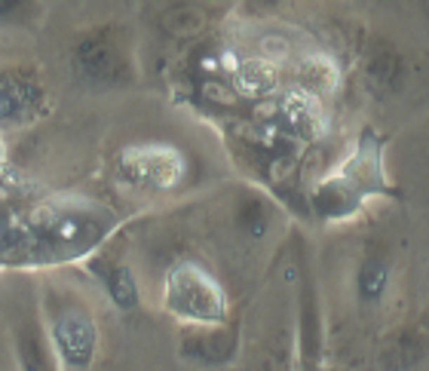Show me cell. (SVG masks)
Returning a JSON list of instances; mask_svg holds the SVG:
<instances>
[{
  "instance_id": "cell-1",
  "label": "cell",
  "mask_w": 429,
  "mask_h": 371,
  "mask_svg": "<svg viewBox=\"0 0 429 371\" xmlns=\"http://www.w3.org/2000/svg\"><path fill=\"white\" fill-rule=\"evenodd\" d=\"M166 304L175 316L193 319V323H221L227 310L221 285L197 264H178L169 273Z\"/></svg>"
},
{
  "instance_id": "cell-2",
  "label": "cell",
  "mask_w": 429,
  "mask_h": 371,
  "mask_svg": "<svg viewBox=\"0 0 429 371\" xmlns=\"http://www.w3.org/2000/svg\"><path fill=\"white\" fill-rule=\"evenodd\" d=\"M120 166L132 181L150 184L157 190H169L184 178V157L166 145H141L123 150Z\"/></svg>"
},
{
  "instance_id": "cell-3",
  "label": "cell",
  "mask_w": 429,
  "mask_h": 371,
  "mask_svg": "<svg viewBox=\"0 0 429 371\" xmlns=\"http://www.w3.org/2000/svg\"><path fill=\"white\" fill-rule=\"evenodd\" d=\"M105 233V224L98 221L95 215H80V212H65L58 209L55 221L46 227L44 236L53 249L62 252V258L77 255V252L95 246Z\"/></svg>"
},
{
  "instance_id": "cell-4",
  "label": "cell",
  "mask_w": 429,
  "mask_h": 371,
  "mask_svg": "<svg viewBox=\"0 0 429 371\" xmlns=\"http://www.w3.org/2000/svg\"><path fill=\"white\" fill-rule=\"evenodd\" d=\"M53 341L65 365L86 368L95 353V325L83 313H65L53 325Z\"/></svg>"
},
{
  "instance_id": "cell-5",
  "label": "cell",
  "mask_w": 429,
  "mask_h": 371,
  "mask_svg": "<svg viewBox=\"0 0 429 371\" xmlns=\"http://www.w3.org/2000/svg\"><path fill=\"white\" fill-rule=\"evenodd\" d=\"M279 111L285 114V120H289L301 135H307V138H316V135L325 129L322 101H319L316 92L307 86L285 92V98L279 101Z\"/></svg>"
},
{
  "instance_id": "cell-6",
  "label": "cell",
  "mask_w": 429,
  "mask_h": 371,
  "mask_svg": "<svg viewBox=\"0 0 429 371\" xmlns=\"http://www.w3.org/2000/svg\"><path fill=\"white\" fill-rule=\"evenodd\" d=\"M230 77H233V89H237L242 98H264L276 89L279 71H276L273 62L258 56V58H242L239 67Z\"/></svg>"
},
{
  "instance_id": "cell-7",
  "label": "cell",
  "mask_w": 429,
  "mask_h": 371,
  "mask_svg": "<svg viewBox=\"0 0 429 371\" xmlns=\"http://www.w3.org/2000/svg\"><path fill=\"white\" fill-rule=\"evenodd\" d=\"M34 89L19 77H0V123L4 126H19L28 123L34 111Z\"/></svg>"
},
{
  "instance_id": "cell-8",
  "label": "cell",
  "mask_w": 429,
  "mask_h": 371,
  "mask_svg": "<svg viewBox=\"0 0 429 371\" xmlns=\"http://www.w3.org/2000/svg\"><path fill=\"white\" fill-rule=\"evenodd\" d=\"M301 83L307 89H313L316 96H331L341 83V71L334 65V58H328L325 53H310L301 62Z\"/></svg>"
},
{
  "instance_id": "cell-9",
  "label": "cell",
  "mask_w": 429,
  "mask_h": 371,
  "mask_svg": "<svg viewBox=\"0 0 429 371\" xmlns=\"http://www.w3.org/2000/svg\"><path fill=\"white\" fill-rule=\"evenodd\" d=\"M77 58L92 77H111L117 71V53L111 44H105V40H86V44H80Z\"/></svg>"
},
{
  "instance_id": "cell-10",
  "label": "cell",
  "mask_w": 429,
  "mask_h": 371,
  "mask_svg": "<svg viewBox=\"0 0 429 371\" xmlns=\"http://www.w3.org/2000/svg\"><path fill=\"white\" fill-rule=\"evenodd\" d=\"M163 28L175 37H197L206 28V13L197 6H178V10L163 15Z\"/></svg>"
},
{
  "instance_id": "cell-11",
  "label": "cell",
  "mask_w": 429,
  "mask_h": 371,
  "mask_svg": "<svg viewBox=\"0 0 429 371\" xmlns=\"http://www.w3.org/2000/svg\"><path fill=\"white\" fill-rule=\"evenodd\" d=\"M258 56L273 62L276 67L291 62V44L282 37V34H260L258 37Z\"/></svg>"
},
{
  "instance_id": "cell-12",
  "label": "cell",
  "mask_w": 429,
  "mask_h": 371,
  "mask_svg": "<svg viewBox=\"0 0 429 371\" xmlns=\"http://www.w3.org/2000/svg\"><path fill=\"white\" fill-rule=\"evenodd\" d=\"M107 289H111L114 301L120 304V307H132V304H136V282H132V276H129V270H126V267H120L111 276Z\"/></svg>"
},
{
  "instance_id": "cell-13",
  "label": "cell",
  "mask_w": 429,
  "mask_h": 371,
  "mask_svg": "<svg viewBox=\"0 0 429 371\" xmlns=\"http://www.w3.org/2000/svg\"><path fill=\"white\" fill-rule=\"evenodd\" d=\"M203 96H206V101L221 105V108H237L239 105V92L233 86H227V83H221V80H206L203 83Z\"/></svg>"
},
{
  "instance_id": "cell-14",
  "label": "cell",
  "mask_w": 429,
  "mask_h": 371,
  "mask_svg": "<svg viewBox=\"0 0 429 371\" xmlns=\"http://www.w3.org/2000/svg\"><path fill=\"white\" fill-rule=\"evenodd\" d=\"M31 13V0H0V22H22Z\"/></svg>"
},
{
  "instance_id": "cell-15",
  "label": "cell",
  "mask_w": 429,
  "mask_h": 371,
  "mask_svg": "<svg viewBox=\"0 0 429 371\" xmlns=\"http://www.w3.org/2000/svg\"><path fill=\"white\" fill-rule=\"evenodd\" d=\"M291 169H294V163H291V160H273V163H270V178L273 181H285V178H289V175H291Z\"/></svg>"
},
{
  "instance_id": "cell-16",
  "label": "cell",
  "mask_w": 429,
  "mask_h": 371,
  "mask_svg": "<svg viewBox=\"0 0 429 371\" xmlns=\"http://www.w3.org/2000/svg\"><path fill=\"white\" fill-rule=\"evenodd\" d=\"M218 58H221V71H227V74H233L239 67V58H237V53H230V49H224Z\"/></svg>"
},
{
  "instance_id": "cell-17",
  "label": "cell",
  "mask_w": 429,
  "mask_h": 371,
  "mask_svg": "<svg viewBox=\"0 0 429 371\" xmlns=\"http://www.w3.org/2000/svg\"><path fill=\"white\" fill-rule=\"evenodd\" d=\"M0 242H4V221H0Z\"/></svg>"
}]
</instances>
